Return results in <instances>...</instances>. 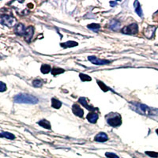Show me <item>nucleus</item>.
I'll use <instances>...</instances> for the list:
<instances>
[{
    "mask_svg": "<svg viewBox=\"0 0 158 158\" xmlns=\"http://www.w3.org/2000/svg\"><path fill=\"white\" fill-rule=\"evenodd\" d=\"M0 138H6V139H10V140L15 139V135L9 132H0Z\"/></svg>",
    "mask_w": 158,
    "mask_h": 158,
    "instance_id": "nucleus-17",
    "label": "nucleus"
},
{
    "mask_svg": "<svg viewBox=\"0 0 158 158\" xmlns=\"http://www.w3.org/2000/svg\"><path fill=\"white\" fill-rule=\"evenodd\" d=\"M32 85L36 88H40L43 85V81L42 80H40V79H35L32 81Z\"/></svg>",
    "mask_w": 158,
    "mask_h": 158,
    "instance_id": "nucleus-23",
    "label": "nucleus"
},
{
    "mask_svg": "<svg viewBox=\"0 0 158 158\" xmlns=\"http://www.w3.org/2000/svg\"><path fill=\"white\" fill-rule=\"evenodd\" d=\"M138 26L136 23L131 24L130 25H127L125 27L123 28L122 32L124 34L129 35H135L138 33Z\"/></svg>",
    "mask_w": 158,
    "mask_h": 158,
    "instance_id": "nucleus-5",
    "label": "nucleus"
},
{
    "mask_svg": "<svg viewBox=\"0 0 158 158\" xmlns=\"http://www.w3.org/2000/svg\"><path fill=\"white\" fill-rule=\"evenodd\" d=\"M37 123H38V125H40V126L42 127L45 128V129L50 130L51 128H52L51 127L50 122L48 120H46V119H42V120H40Z\"/></svg>",
    "mask_w": 158,
    "mask_h": 158,
    "instance_id": "nucleus-16",
    "label": "nucleus"
},
{
    "mask_svg": "<svg viewBox=\"0 0 158 158\" xmlns=\"http://www.w3.org/2000/svg\"><path fill=\"white\" fill-rule=\"evenodd\" d=\"M106 120L108 124H109L111 127H115L120 126L122 124V117L118 113H110L105 116Z\"/></svg>",
    "mask_w": 158,
    "mask_h": 158,
    "instance_id": "nucleus-3",
    "label": "nucleus"
},
{
    "mask_svg": "<svg viewBox=\"0 0 158 158\" xmlns=\"http://www.w3.org/2000/svg\"><path fill=\"white\" fill-rule=\"evenodd\" d=\"M156 134H157V135H158V129H156Z\"/></svg>",
    "mask_w": 158,
    "mask_h": 158,
    "instance_id": "nucleus-30",
    "label": "nucleus"
},
{
    "mask_svg": "<svg viewBox=\"0 0 158 158\" xmlns=\"http://www.w3.org/2000/svg\"><path fill=\"white\" fill-rule=\"evenodd\" d=\"M51 70H52V69H51V67L48 64H43L41 66V68H40V71L44 74L49 73V72L51 71Z\"/></svg>",
    "mask_w": 158,
    "mask_h": 158,
    "instance_id": "nucleus-20",
    "label": "nucleus"
},
{
    "mask_svg": "<svg viewBox=\"0 0 158 158\" xmlns=\"http://www.w3.org/2000/svg\"><path fill=\"white\" fill-rule=\"evenodd\" d=\"M33 34H34V28L30 25V26H29V27L25 29V35H24V37H25V40L27 42H30L32 36H33Z\"/></svg>",
    "mask_w": 158,
    "mask_h": 158,
    "instance_id": "nucleus-7",
    "label": "nucleus"
},
{
    "mask_svg": "<svg viewBox=\"0 0 158 158\" xmlns=\"http://www.w3.org/2000/svg\"><path fill=\"white\" fill-rule=\"evenodd\" d=\"M64 71L65 70H63V69L57 68V67H56V68H53L52 70V75L56 76V75H58V74H63V73H64Z\"/></svg>",
    "mask_w": 158,
    "mask_h": 158,
    "instance_id": "nucleus-21",
    "label": "nucleus"
},
{
    "mask_svg": "<svg viewBox=\"0 0 158 158\" xmlns=\"http://www.w3.org/2000/svg\"><path fill=\"white\" fill-rule=\"evenodd\" d=\"M15 32L17 35L18 36H24L25 35V28L23 24H18L15 26Z\"/></svg>",
    "mask_w": 158,
    "mask_h": 158,
    "instance_id": "nucleus-11",
    "label": "nucleus"
},
{
    "mask_svg": "<svg viewBox=\"0 0 158 158\" xmlns=\"http://www.w3.org/2000/svg\"><path fill=\"white\" fill-rule=\"evenodd\" d=\"M16 23V19L13 16L9 15H0V24L8 26V27H12Z\"/></svg>",
    "mask_w": 158,
    "mask_h": 158,
    "instance_id": "nucleus-4",
    "label": "nucleus"
},
{
    "mask_svg": "<svg viewBox=\"0 0 158 158\" xmlns=\"http://www.w3.org/2000/svg\"><path fill=\"white\" fill-rule=\"evenodd\" d=\"M97 84L99 85V86L101 87V89L104 92H108V90L110 89V88H108L107 85H105V84H104V82H102V81H99V80H97Z\"/></svg>",
    "mask_w": 158,
    "mask_h": 158,
    "instance_id": "nucleus-24",
    "label": "nucleus"
},
{
    "mask_svg": "<svg viewBox=\"0 0 158 158\" xmlns=\"http://www.w3.org/2000/svg\"><path fill=\"white\" fill-rule=\"evenodd\" d=\"M156 28L155 27V26H152V25L148 26V27L145 29V32H144L145 36L148 38H152V36L154 35V32L155 30H156Z\"/></svg>",
    "mask_w": 158,
    "mask_h": 158,
    "instance_id": "nucleus-12",
    "label": "nucleus"
},
{
    "mask_svg": "<svg viewBox=\"0 0 158 158\" xmlns=\"http://www.w3.org/2000/svg\"><path fill=\"white\" fill-rule=\"evenodd\" d=\"M62 102L59 101V100L56 98H52V108H56V109H59L61 108Z\"/></svg>",
    "mask_w": 158,
    "mask_h": 158,
    "instance_id": "nucleus-18",
    "label": "nucleus"
},
{
    "mask_svg": "<svg viewBox=\"0 0 158 158\" xmlns=\"http://www.w3.org/2000/svg\"><path fill=\"white\" fill-rule=\"evenodd\" d=\"M117 2H110V4H111V6L113 7V6H115V5H116Z\"/></svg>",
    "mask_w": 158,
    "mask_h": 158,
    "instance_id": "nucleus-29",
    "label": "nucleus"
},
{
    "mask_svg": "<svg viewBox=\"0 0 158 158\" xmlns=\"http://www.w3.org/2000/svg\"><path fill=\"white\" fill-rule=\"evenodd\" d=\"M131 109L138 112L140 115H156L158 113V110L154 108H149L146 104H142L140 103L131 102Z\"/></svg>",
    "mask_w": 158,
    "mask_h": 158,
    "instance_id": "nucleus-1",
    "label": "nucleus"
},
{
    "mask_svg": "<svg viewBox=\"0 0 158 158\" xmlns=\"http://www.w3.org/2000/svg\"><path fill=\"white\" fill-rule=\"evenodd\" d=\"M87 27L89 28V29H92V30L95 31V32H97V31L100 29V28H101V25H99V24H90V25H88V26Z\"/></svg>",
    "mask_w": 158,
    "mask_h": 158,
    "instance_id": "nucleus-22",
    "label": "nucleus"
},
{
    "mask_svg": "<svg viewBox=\"0 0 158 158\" xmlns=\"http://www.w3.org/2000/svg\"><path fill=\"white\" fill-rule=\"evenodd\" d=\"M134 7H135V12L137 13V15H138L139 17L142 18L143 17V14H142V10L141 8L140 3L138 1H135V3H134Z\"/></svg>",
    "mask_w": 158,
    "mask_h": 158,
    "instance_id": "nucleus-14",
    "label": "nucleus"
},
{
    "mask_svg": "<svg viewBox=\"0 0 158 158\" xmlns=\"http://www.w3.org/2000/svg\"><path fill=\"white\" fill-rule=\"evenodd\" d=\"M14 101L18 104H37L39 100L36 97L29 94H18L14 97Z\"/></svg>",
    "mask_w": 158,
    "mask_h": 158,
    "instance_id": "nucleus-2",
    "label": "nucleus"
},
{
    "mask_svg": "<svg viewBox=\"0 0 158 158\" xmlns=\"http://www.w3.org/2000/svg\"><path fill=\"white\" fill-rule=\"evenodd\" d=\"M88 59L92 63H94L95 65H107L110 64L111 61L109 60H106V59H100L97 58L96 56H89Z\"/></svg>",
    "mask_w": 158,
    "mask_h": 158,
    "instance_id": "nucleus-6",
    "label": "nucleus"
},
{
    "mask_svg": "<svg viewBox=\"0 0 158 158\" xmlns=\"http://www.w3.org/2000/svg\"><path fill=\"white\" fill-rule=\"evenodd\" d=\"M146 153L148 155V156H151V157H153V158L158 157V153H156V152H152V151H147V152H146Z\"/></svg>",
    "mask_w": 158,
    "mask_h": 158,
    "instance_id": "nucleus-26",
    "label": "nucleus"
},
{
    "mask_svg": "<svg viewBox=\"0 0 158 158\" xmlns=\"http://www.w3.org/2000/svg\"><path fill=\"white\" fill-rule=\"evenodd\" d=\"M79 77H80V78H81V80L82 81H90L92 80L91 77L84 74H79Z\"/></svg>",
    "mask_w": 158,
    "mask_h": 158,
    "instance_id": "nucleus-25",
    "label": "nucleus"
},
{
    "mask_svg": "<svg viewBox=\"0 0 158 158\" xmlns=\"http://www.w3.org/2000/svg\"><path fill=\"white\" fill-rule=\"evenodd\" d=\"M108 140V137L104 132H101V133L97 134L95 136V141L98 142H107Z\"/></svg>",
    "mask_w": 158,
    "mask_h": 158,
    "instance_id": "nucleus-10",
    "label": "nucleus"
},
{
    "mask_svg": "<svg viewBox=\"0 0 158 158\" xmlns=\"http://www.w3.org/2000/svg\"><path fill=\"white\" fill-rule=\"evenodd\" d=\"M78 44L75 41H67L66 43H62L61 46L63 48H72V47H75V46H77Z\"/></svg>",
    "mask_w": 158,
    "mask_h": 158,
    "instance_id": "nucleus-19",
    "label": "nucleus"
},
{
    "mask_svg": "<svg viewBox=\"0 0 158 158\" xmlns=\"http://www.w3.org/2000/svg\"><path fill=\"white\" fill-rule=\"evenodd\" d=\"M72 111H73V113H74L76 116L83 117V115H84V111L81 109V108H80V106H78V105L76 104H74V105L72 106Z\"/></svg>",
    "mask_w": 158,
    "mask_h": 158,
    "instance_id": "nucleus-8",
    "label": "nucleus"
},
{
    "mask_svg": "<svg viewBox=\"0 0 158 158\" xmlns=\"http://www.w3.org/2000/svg\"><path fill=\"white\" fill-rule=\"evenodd\" d=\"M105 156L108 158H119L115 153H105Z\"/></svg>",
    "mask_w": 158,
    "mask_h": 158,
    "instance_id": "nucleus-28",
    "label": "nucleus"
},
{
    "mask_svg": "<svg viewBox=\"0 0 158 158\" xmlns=\"http://www.w3.org/2000/svg\"><path fill=\"white\" fill-rule=\"evenodd\" d=\"M78 101H79V103H80V104H82L85 108H86L87 109L89 110V111H97V108H94V107L91 106V105H89L88 101H86V98H85V97H80V98H79V100H78Z\"/></svg>",
    "mask_w": 158,
    "mask_h": 158,
    "instance_id": "nucleus-9",
    "label": "nucleus"
},
{
    "mask_svg": "<svg viewBox=\"0 0 158 158\" xmlns=\"http://www.w3.org/2000/svg\"><path fill=\"white\" fill-rule=\"evenodd\" d=\"M6 90V85L2 81H0V92L2 93V92H5Z\"/></svg>",
    "mask_w": 158,
    "mask_h": 158,
    "instance_id": "nucleus-27",
    "label": "nucleus"
},
{
    "mask_svg": "<svg viewBox=\"0 0 158 158\" xmlns=\"http://www.w3.org/2000/svg\"><path fill=\"white\" fill-rule=\"evenodd\" d=\"M120 25L121 24L118 21H117V20H112L111 22V23H110L109 27L110 29H112V30H118V29L120 28Z\"/></svg>",
    "mask_w": 158,
    "mask_h": 158,
    "instance_id": "nucleus-15",
    "label": "nucleus"
},
{
    "mask_svg": "<svg viewBox=\"0 0 158 158\" xmlns=\"http://www.w3.org/2000/svg\"><path fill=\"white\" fill-rule=\"evenodd\" d=\"M87 119L89 120V122L92 123H96L98 119V114L95 113V112H93V113L88 114V115L86 116Z\"/></svg>",
    "mask_w": 158,
    "mask_h": 158,
    "instance_id": "nucleus-13",
    "label": "nucleus"
}]
</instances>
